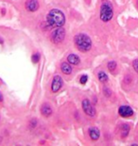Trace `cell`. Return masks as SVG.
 I'll use <instances>...</instances> for the list:
<instances>
[{
  "instance_id": "obj_1",
  "label": "cell",
  "mask_w": 138,
  "mask_h": 146,
  "mask_svg": "<svg viewBox=\"0 0 138 146\" xmlns=\"http://www.w3.org/2000/svg\"><path fill=\"white\" fill-rule=\"evenodd\" d=\"M46 21L51 27H63L65 23V16L61 11L58 10V9H53L48 13V16H46Z\"/></svg>"
},
{
  "instance_id": "obj_2",
  "label": "cell",
  "mask_w": 138,
  "mask_h": 146,
  "mask_svg": "<svg viewBox=\"0 0 138 146\" xmlns=\"http://www.w3.org/2000/svg\"><path fill=\"white\" fill-rule=\"evenodd\" d=\"M75 46L81 52H87L92 48V40L85 33H79L74 37Z\"/></svg>"
},
{
  "instance_id": "obj_3",
  "label": "cell",
  "mask_w": 138,
  "mask_h": 146,
  "mask_svg": "<svg viewBox=\"0 0 138 146\" xmlns=\"http://www.w3.org/2000/svg\"><path fill=\"white\" fill-rule=\"evenodd\" d=\"M114 16V8L109 0H102L99 11V17L101 21L109 22Z\"/></svg>"
},
{
  "instance_id": "obj_4",
  "label": "cell",
  "mask_w": 138,
  "mask_h": 146,
  "mask_svg": "<svg viewBox=\"0 0 138 146\" xmlns=\"http://www.w3.org/2000/svg\"><path fill=\"white\" fill-rule=\"evenodd\" d=\"M65 37V31L63 27H58L51 33L50 39L54 44H60Z\"/></svg>"
},
{
  "instance_id": "obj_5",
  "label": "cell",
  "mask_w": 138,
  "mask_h": 146,
  "mask_svg": "<svg viewBox=\"0 0 138 146\" xmlns=\"http://www.w3.org/2000/svg\"><path fill=\"white\" fill-rule=\"evenodd\" d=\"M81 106H83V109L84 111V113L86 114L87 116L91 117V118L96 117V108L91 104L90 101L88 100V99H84L83 101V103H81Z\"/></svg>"
},
{
  "instance_id": "obj_6",
  "label": "cell",
  "mask_w": 138,
  "mask_h": 146,
  "mask_svg": "<svg viewBox=\"0 0 138 146\" xmlns=\"http://www.w3.org/2000/svg\"><path fill=\"white\" fill-rule=\"evenodd\" d=\"M61 86H63V79L61 78V76L59 75L54 76L51 84V91L53 93L58 92L61 88Z\"/></svg>"
},
{
  "instance_id": "obj_7",
  "label": "cell",
  "mask_w": 138,
  "mask_h": 146,
  "mask_svg": "<svg viewBox=\"0 0 138 146\" xmlns=\"http://www.w3.org/2000/svg\"><path fill=\"white\" fill-rule=\"evenodd\" d=\"M118 114L123 118H129L133 115V110L131 109V106H122L118 108Z\"/></svg>"
},
{
  "instance_id": "obj_8",
  "label": "cell",
  "mask_w": 138,
  "mask_h": 146,
  "mask_svg": "<svg viewBox=\"0 0 138 146\" xmlns=\"http://www.w3.org/2000/svg\"><path fill=\"white\" fill-rule=\"evenodd\" d=\"M25 6L27 11H30V13H34V11H36L39 9L40 4L38 0H27Z\"/></svg>"
},
{
  "instance_id": "obj_9",
  "label": "cell",
  "mask_w": 138,
  "mask_h": 146,
  "mask_svg": "<svg viewBox=\"0 0 138 146\" xmlns=\"http://www.w3.org/2000/svg\"><path fill=\"white\" fill-rule=\"evenodd\" d=\"M89 137L93 141H98L100 137V131H99L98 128L96 127H93V128H90L89 129Z\"/></svg>"
},
{
  "instance_id": "obj_10",
  "label": "cell",
  "mask_w": 138,
  "mask_h": 146,
  "mask_svg": "<svg viewBox=\"0 0 138 146\" xmlns=\"http://www.w3.org/2000/svg\"><path fill=\"white\" fill-rule=\"evenodd\" d=\"M67 62H68L70 65H74V66H77L79 64L81 63V59L78 55L76 54H70L67 56Z\"/></svg>"
},
{
  "instance_id": "obj_11",
  "label": "cell",
  "mask_w": 138,
  "mask_h": 146,
  "mask_svg": "<svg viewBox=\"0 0 138 146\" xmlns=\"http://www.w3.org/2000/svg\"><path fill=\"white\" fill-rule=\"evenodd\" d=\"M61 69L63 71V74L65 75H69L72 73V68H71V65L68 63V62H63L61 63Z\"/></svg>"
},
{
  "instance_id": "obj_12",
  "label": "cell",
  "mask_w": 138,
  "mask_h": 146,
  "mask_svg": "<svg viewBox=\"0 0 138 146\" xmlns=\"http://www.w3.org/2000/svg\"><path fill=\"white\" fill-rule=\"evenodd\" d=\"M41 113H42L43 116L45 117H49L52 114V109L51 106L48 104H45L42 106V108H41Z\"/></svg>"
},
{
  "instance_id": "obj_13",
  "label": "cell",
  "mask_w": 138,
  "mask_h": 146,
  "mask_svg": "<svg viewBox=\"0 0 138 146\" xmlns=\"http://www.w3.org/2000/svg\"><path fill=\"white\" fill-rule=\"evenodd\" d=\"M130 130H131L130 125L127 124V123L123 124L122 127H121V137L122 138H127L129 133H130Z\"/></svg>"
},
{
  "instance_id": "obj_14",
  "label": "cell",
  "mask_w": 138,
  "mask_h": 146,
  "mask_svg": "<svg viewBox=\"0 0 138 146\" xmlns=\"http://www.w3.org/2000/svg\"><path fill=\"white\" fill-rule=\"evenodd\" d=\"M98 81L101 82V83H106V82H108V76H107V74L104 71L98 72Z\"/></svg>"
},
{
  "instance_id": "obj_15",
  "label": "cell",
  "mask_w": 138,
  "mask_h": 146,
  "mask_svg": "<svg viewBox=\"0 0 138 146\" xmlns=\"http://www.w3.org/2000/svg\"><path fill=\"white\" fill-rule=\"evenodd\" d=\"M107 66H108V69H109L111 72H114L116 69V62H114V61H111V62L108 63Z\"/></svg>"
},
{
  "instance_id": "obj_16",
  "label": "cell",
  "mask_w": 138,
  "mask_h": 146,
  "mask_svg": "<svg viewBox=\"0 0 138 146\" xmlns=\"http://www.w3.org/2000/svg\"><path fill=\"white\" fill-rule=\"evenodd\" d=\"M39 60H40V54L39 53H34L31 56V61L34 64H37L38 62H39Z\"/></svg>"
},
{
  "instance_id": "obj_17",
  "label": "cell",
  "mask_w": 138,
  "mask_h": 146,
  "mask_svg": "<svg viewBox=\"0 0 138 146\" xmlns=\"http://www.w3.org/2000/svg\"><path fill=\"white\" fill-rule=\"evenodd\" d=\"M103 93H104L105 97H110V96L112 95V90L109 88V87L105 86L104 88H103Z\"/></svg>"
},
{
  "instance_id": "obj_18",
  "label": "cell",
  "mask_w": 138,
  "mask_h": 146,
  "mask_svg": "<svg viewBox=\"0 0 138 146\" xmlns=\"http://www.w3.org/2000/svg\"><path fill=\"white\" fill-rule=\"evenodd\" d=\"M87 80H88V76L87 75H83L81 77V80H80V82H81V84H85L87 83Z\"/></svg>"
},
{
  "instance_id": "obj_19",
  "label": "cell",
  "mask_w": 138,
  "mask_h": 146,
  "mask_svg": "<svg viewBox=\"0 0 138 146\" xmlns=\"http://www.w3.org/2000/svg\"><path fill=\"white\" fill-rule=\"evenodd\" d=\"M133 69L135 70V72L138 73V59H135V60L133 61Z\"/></svg>"
},
{
  "instance_id": "obj_20",
  "label": "cell",
  "mask_w": 138,
  "mask_h": 146,
  "mask_svg": "<svg viewBox=\"0 0 138 146\" xmlns=\"http://www.w3.org/2000/svg\"><path fill=\"white\" fill-rule=\"evenodd\" d=\"M37 125V121L35 119H31L30 121V122H29V126H30L31 128H34L35 126Z\"/></svg>"
},
{
  "instance_id": "obj_21",
  "label": "cell",
  "mask_w": 138,
  "mask_h": 146,
  "mask_svg": "<svg viewBox=\"0 0 138 146\" xmlns=\"http://www.w3.org/2000/svg\"><path fill=\"white\" fill-rule=\"evenodd\" d=\"M125 83L127 84H129L131 82V75H126V77H125Z\"/></svg>"
},
{
  "instance_id": "obj_22",
  "label": "cell",
  "mask_w": 138,
  "mask_h": 146,
  "mask_svg": "<svg viewBox=\"0 0 138 146\" xmlns=\"http://www.w3.org/2000/svg\"><path fill=\"white\" fill-rule=\"evenodd\" d=\"M1 102H3V96H2V93L0 92V103H1Z\"/></svg>"
},
{
  "instance_id": "obj_23",
  "label": "cell",
  "mask_w": 138,
  "mask_h": 146,
  "mask_svg": "<svg viewBox=\"0 0 138 146\" xmlns=\"http://www.w3.org/2000/svg\"><path fill=\"white\" fill-rule=\"evenodd\" d=\"M0 43H1V44L3 43V40H2V39H0Z\"/></svg>"
},
{
  "instance_id": "obj_24",
  "label": "cell",
  "mask_w": 138,
  "mask_h": 146,
  "mask_svg": "<svg viewBox=\"0 0 138 146\" xmlns=\"http://www.w3.org/2000/svg\"><path fill=\"white\" fill-rule=\"evenodd\" d=\"M137 7H138V0H137Z\"/></svg>"
}]
</instances>
